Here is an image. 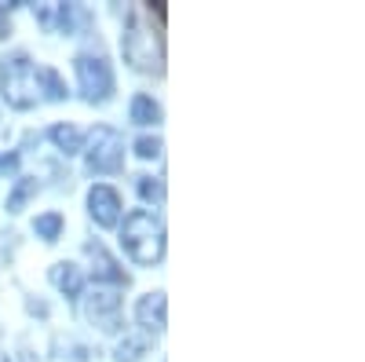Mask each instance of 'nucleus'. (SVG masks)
<instances>
[{"label": "nucleus", "mask_w": 365, "mask_h": 362, "mask_svg": "<svg viewBox=\"0 0 365 362\" xmlns=\"http://www.w3.org/2000/svg\"><path fill=\"white\" fill-rule=\"evenodd\" d=\"M120 241H125V253L150 267L165 256V227L161 220L150 213V208H135V213L125 220V231H120Z\"/></svg>", "instance_id": "obj_1"}, {"label": "nucleus", "mask_w": 365, "mask_h": 362, "mask_svg": "<svg viewBox=\"0 0 365 362\" xmlns=\"http://www.w3.org/2000/svg\"><path fill=\"white\" fill-rule=\"evenodd\" d=\"M4 99L15 110H29L44 99V70L22 51L4 59Z\"/></svg>", "instance_id": "obj_2"}, {"label": "nucleus", "mask_w": 365, "mask_h": 362, "mask_svg": "<svg viewBox=\"0 0 365 362\" xmlns=\"http://www.w3.org/2000/svg\"><path fill=\"white\" fill-rule=\"evenodd\" d=\"M125 59L135 66V70H146V74H161L165 66V51H161V37L154 34V26H146V15L143 8L128 15V26H125Z\"/></svg>", "instance_id": "obj_3"}, {"label": "nucleus", "mask_w": 365, "mask_h": 362, "mask_svg": "<svg viewBox=\"0 0 365 362\" xmlns=\"http://www.w3.org/2000/svg\"><path fill=\"white\" fill-rule=\"evenodd\" d=\"M77 81L88 103H106L113 92V70L99 55H77Z\"/></svg>", "instance_id": "obj_4"}, {"label": "nucleus", "mask_w": 365, "mask_h": 362, "mask_svg": "<svg viewBox=\"0 0 365 362\" xmlns=\"http://www.w3.org/2000/svg\"><path fill=\"white\" fill-rule=\"evenodd\" d=\"M120 161H125V139H120V132L99 125L96 132H91L88 169H91V172H117Z\"/></svg>", "instance_id": "obj_5"}, {"label": "nucleus", "mask_w": 365, "mask_h": 362, "mask_svg": "<svg viewBox=\"0 0 365 362\" xmlns=\"http://www.w3.org/2000/svg\"><path fill=\"white\" fill-rule=\"evenodd\" d=\"M88 318L96 322L103 333H113L120 326V296L110 293V289H96L88 296Z\"/></svg>", "instance_id": "obj_6"}, {"label": "nucleus", "mask_w": 365, "mask_h": 362, "mask_svg": "<svg viewBox=\"0 0 365 362\" xmlns=\"http://www.w3.org/2000/svg\"><path fill=\"white\" fill-rule=\"evenodd\" d=\"M88 208H91V220L99 227H113L120 220V194L106 183H96L88 194Z\"/></svg>", "instance_id": "obj_7"}, {"label": "nucleus", "mask_w": 365, "mask_h": 362, "mask_svg": "<svg viewBox=\"0 0 365 362\" xmlns=\"http://www.w3.org/2000/svg\"><path fill=\"white\" fill-rule=\"evenodd\" d=\"M135 315H139V326L146 329V333H161L165 329V293H146L139 300Z\"/></svg>", "instance_id": "obj_8"}, {"label": "nucleus", "mask_w": 365, "mask_h": 362, "mask_svg": "<svg viewBox=\"0 0 365 362\" xmlns=\"http://www.w3.org/2000/svg\"><path fill=\"white\" fill-rule=\"evenodd\" d=\"M88 253H91V260L99 263L96 267V278H106V282H117V286L128 282V275H125V271H117V263L106 256V249L99 246V241H88Z\"/></svg>", "instance_id": "obj_9"}, {"label": "nucleus", "mask_w": 365, "mask_h": 362, "mask_svg": "<svg viewBox=\"0 0 365 362\" xmlns=\"http://www.w3.org/2000/svg\"><path fill=\"white\" fill-rule=\"evenodd\" d=\"M51 282H55L58 289H63L66 296H77L84 278H81V271H77L73 263H55V267H51Z\"/></svg>", "instance_id": "obj_10"}, {"label": "nucleus", "mask_w": 365, "mask_h": 362, "mask_svg": "<svg viewBox=\"0 0 365 362\" xmlns=\"http://www.w3.org/2000/svg\"><path fill=\"white\" fill-rule=\"evenodd\" d=\"M132 121H135V125H158V121H161V106L150 96H135L132 99Z\"/></svg>", "instance_id": "obj_11"}, {"label": "nucleus", "mask_w": 365, "mask_h": 362, "mask_svg": "<svg viewBox=\"0 0 365 362\" xmlns=\"http://www.w3.org/2000/svg\"><path fill=\"white\" fill-rule=\"evenodd\" d=\"M51 139L58 143V150H63V154H77L81 143H84V136H81L73 125H55V129H51Z\"/></svg>", "instance_id": "obj_12"}, {"label": "nucleus", "mask_w": 365, "mask_h": 362, "mask_svg": "<svg viewBox=\"0 0 365 362\" xmlns=\"http://www.w3.org/2000/svg\"><path fill=\"white\" fill-rule=\"evenodd\" d=\"M34 231L44 238V241H55L58 238V231H63V216L58 213H48V216H37V223H34Z\"/></svg>", "instance_id": "obj_13"}, {"label": "nucleus", "mask_w": 365, "mask_h": 362, "mask_svg": "<svg viewBox=\"0 0 365 362\" xmlns=\"http://www.w3.org/2000/svg\"><path fill=\"white\" fill-rule=\"evenodd\" d=\"M37 191V183H34V179H22V183L15 187V194H11V201H8V208H11V213H19V208H22V201L29 198V194H34Z\"/></svg>", "instance_id": "obj_14"}, {"label": "nucleus", "mask_w": 365, "mask_h": 362, "mask_svg": "<svg viewBox=\"0 0 365 362\" xmlns=\"http://www.w3.org/2000/svg\"><path fill=\"white\" fill-rule=\"evenodd\" d=\"M139 194L146 201H161V183H158V179H150V176H139Z\"/></svg>", "instance_id": "obj_15"}, {"label": "nucleus", "mask_w": 365, "mask_h": 362, "mask_svg": "<svg viewBox=\"0 0 365 362\" xmlns=\"http://www.w3.org/2000/svg\"><path fill=\"white\" fill-rule=\"evenodd\" d=\"M143 348H146L143 341H125V344H120V348H117V362H135Z\"/></svg>", "instance_id": "obj_16"}, {"label": "nucleus", "mask_w": 365, "mask_h": 362, "mask_svg": "<svg viewBox=\"0 0 365 362\" xmlns=\"http://www.w3.org/2000/svg\"><path fill=\"white\" fill-rule=\"evenodd\" d=\"M135 154H139V158H158V154H161V139L143 136V139L135 143Z\"/></svg>", "instance_id": "obj_17"}, {"label": "nucleus", "mask_w": 365, "mask_h": 362, "mask_svg": "<svg viewBox=\"0 0 365 362\" xmlns=\"http://www.w3.org/2000/svg\"><path fill=\"white\" fill-rule=\"evenodd\" d=\"M4 15H8V4H0V37L8 34V19H4Z\"/></svg>", "instance_id": "obj_18"}, {"label": "nucleus", "mask_w": 365, "mask_h": 362, "mask_svg": "<svg viewBox=\"0 0 365 362\" xmlns=\"http://www.w3.org/2000/svg\"><path fill=\"white\" fill-rule=\"evenodd\" d=\"M0 362H8V358H4V355H0Z\"/></svg>", "instance_id": "obj_19"}]
</instances>
